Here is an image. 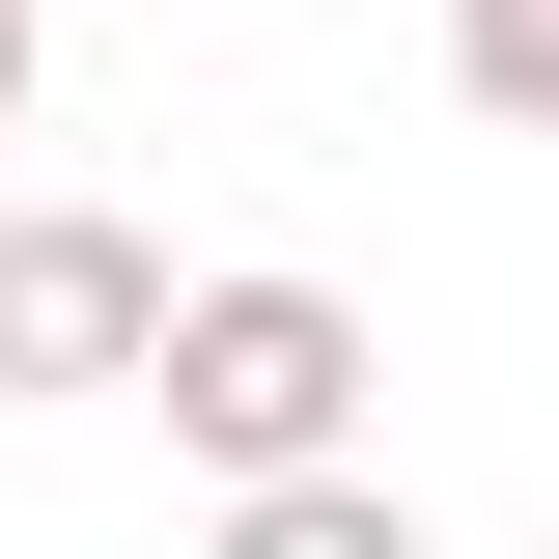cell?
Here are the masks:
<instances>
[{
    "mask_svg": "<svg viewBox=\"0 0 559 559\" xmlns=\"http://www.w3.org/2000/svg\"><path fill=\"white\" fill-rule=\"evenodd\" d=\"M140 364H168V252L84 224V197H28L0 224V392L57 419V392H140Z\"/></svg>",
    "mask_w": 559,
    "mask_h": 559,
    "instance_id": "cell-2",
    "label": "cell"
},
{
    "mask_svg": "<svg viewBox=\"0 0 559 559\" xmlns=\"http://www.w3.org/2000/svg\"><path fill=\"white\" fill-rule=\"evenodd\" d=\"M448 84H476L503 140H559V0H448Z\"/></svg>",
    "mask_w": 559,
    "mask_h": 559,
    "instance_id": "cell-4",
    "label": "cell"
},
{
    "mask_svg": "<svg viewBox=\"0 0 559 559\" xmlns=\"http://www.w3.org/2000/svg\"><path fill=\"white\" fill-rule=\"evenodd\" d=\"M224 559H419V503H392V476H252Z\"/></svg>",
    "mask_w": 559,
    "mask_h": 559,
    "instance_id": "cell-3",
    "label": "cell"
},
{
    "mask_svg": "<svg viewBox=\"0 0 559 559\" xmlns=\"http://www.w3.org/2000/svg\"><path fill=\"white\" fill-rule=\"evenodd\" d=\"M0 112H28V28H0Z\"/></svg>",
    "mask_w": 559,
    "mask_h": 559,
    "instance_id": "cell-5",
    "label": "cell"
},
{
    "mask_svg": "<svg viewBox=\"0 0 559 559\" xmlns=\"http://www.w3.org/2000/svg\"><path fill=\"white\" fill-rule=\"evenodd\" d=\"M0 28H28V0H0Z\"/></svg>",
    "mask_w": 559,
    "mask_h": 559,
    "instance_id": "cell-6",
    "label": "cell"
},
{
    "mask_svg": "<svg viewBox=\"0 0 559 559\" xmlns=\"http://www.w3.org/2000/svg\"><path fill=\"white\" fill-rule=\"evenodd\" d=\"M140 392H168V448L224 503L252 476H364V308L336 280H168V364Z\"/></svg>",
    "mask_w": 559,
    "mask_h": 559,
    "instance_id": "cell-1",
    "label": "cell"
}]
</instances>
